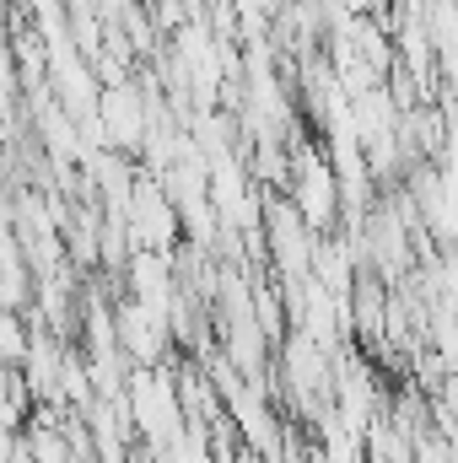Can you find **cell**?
I'll list each match as a JSON object with an SVG mask.
<instances>
[{
	"label": "cell",
	"mask_w": 458,
	"mask_h": 463,
	"mask_svg": "<svg viewBox=\"0 0 458 463\" xmlns=\"http://www.w3.org/2000/svg\"><path fill=\"white\" fill-rule=\"evenodd\" d=\"M11 463H27V458H22V453H11Z\"/></svg>",
	"instance_id": "obj_2"
},
{
	"label": "cell",
	"mask_w": 458,
	"mask_h": 463,
	"mask_svg": "<svg viewBox=\"0 0 458 463\" xmlns=\"http://www.w3.org/2000/svg\"><path fill=\"white\" fill-rule=\"evenodd\" d=\"M5 355H11V366L22 361V324L16 318H5Z\"/></svg>",
	"instance_id": "obj_1"
}]
</instances>
